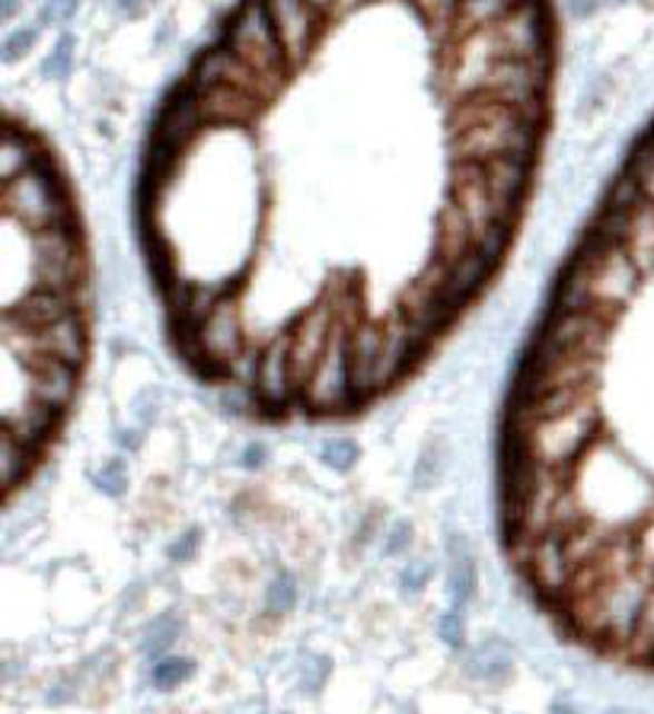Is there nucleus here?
Masks as SVG:
<instances>
[{"mask_svg":"<svg viewBox=\"0 0 654 714\" xmlns=\"http://www.w3.org/2000/svg\"><path fill=\"white\" fill-rule=\"evenodd\" d=\"M521 0H460L457 23H463V32L483 29V26L498 23L505 13H511Z\"/></svg>","mask_w":654,"mask_h":714,"instance_id":"obj_3","label":"nucleus"},{"mask_svg":"<svg viewBox=\"0 0 654 714\" xmlns=\"http://www.w3.org/2000/svg\"><path fill=\"white\" fill-rule=\"evenodd\" d=\"M422 7V13L428 20H440V23H457V10L460 0H415Z\"/></svg>","mask_w":654,"mask_h":714,"instance_id":"obj_5","label":"nucleus"},{"mask_svg":"<svg viewBox=\"0 0 654 714\" xmlns=\"http://www.w3.org/2000/svg\"><path fill=\"white\" fill-rule=\"evenodd\" d=\"M121 7H131V3H141V0H119Z\"/></svg>","mask_w":654,"mask_h":714,"instance_id":"obj_11","label":"nucleus"},{"mask_svg":"<svg viewBox=\"0 0 654 714\" xmlns=\"http://www.w3.org/2000/svg\"><path fill=\"white\" fill-rule=\"evenodd\" d=\"M73 13H77V0H51L49 7L42 10V20L65 23V20H71Z\"/></svg>","mask_w":654,"mask_h":714,"instance_id":"obj_6","label":"nucleus"},{"mask_svg":"<svg viewBox=\"0 0 654 714\" xmlns=\"http://www.w3.org/2000/svg\"><path fill=\"white\" fill-rule=\"evenodd\" d=\"M220 42L230 51H237L242 65L252 68L262 80H271L285 68V58H288V51L275 32V23L268 17L266 0H242L224 29Z\"/></svg>","mask_w":654,"mask_h":714,"instance_id":"obj_1","label":"nucleus"},{"mask_svg":"<svg viewBox=\"0 0 654 714\" xmlns=\"http://www.w3.org/2000/svg\"><path fill=\"white\" fill-rule=\"evenodd\" d=\"M68 65H71V39H61V46L54 48V54L49 58L46 71L61 73V71H68Z\"/></svg>","mask_w":654,"mask_h":714,"instance_id":"obj_7","label":"nucleus"},{"mask_svg":"<svg viewBox=\"0 0 654 714\" xmlns=\"http://www.w3.org/2000/svg\"><path fill=\"white\" fill-rule=\"evenodd\" d=\"M323 17H329L333 10H339V0H310Z\"/></svg>","mask_w":654,"mask_h":714,"instance_id":"obj_8","label":"nucleus"},{"mask_svg":"<svg viewBox=\"0 0 654 714\" xmlns=\"http://www.w3.org/2000/svg\"><path fill=\"white\" fill-rule=\"evenodd\" d=\"M36 39H39V29L36 26H20V29H13L7 39H3V61H17L23 51L36 46Z\"/></svg>","mask_w":654,"mask_h":714,"instance_id":"obj_4","label":"nucleus"},{"mask_svg":"<svg viewBox=\"0 0 654 714\" xmlns=\"http://www.w3.org/2000/svg\"><path fill=\"white\" fill-rule=\"evenodd\" d=\"M266 10L288 58H300L326 20L310 0H266Z\"/></svg>","mask_w":654,"mask_h":714,"instance_id":"obj_2","label":"nucleus"},{"mask_svg":"<svg viewBox=\"0 0 654 714\" xmlns=\"http://www.w3.org/2000/svg\"><path fill=\"white\" fill-rule=\"evenodd\" d=\"M17 10H20V0H0V17H3V20H10Z\"/></svg>","mask_w":654,"mask_h":714,"instance_id":"obj_9","label":"nucleus"},{"mask_svg":"<svg viewBox=\"0 0 654 714\" xmlns=\"http://www.w3.org/2000/svg\"><path fill=\"white\" fill-rule=\"evenodd\" d=\"M361 3H367V0H339V10H355Z\"/></svg>","mask_w":654,"mask_h":714,"instance_id":"obj_10","label":"nucleus"}]
</instances>
